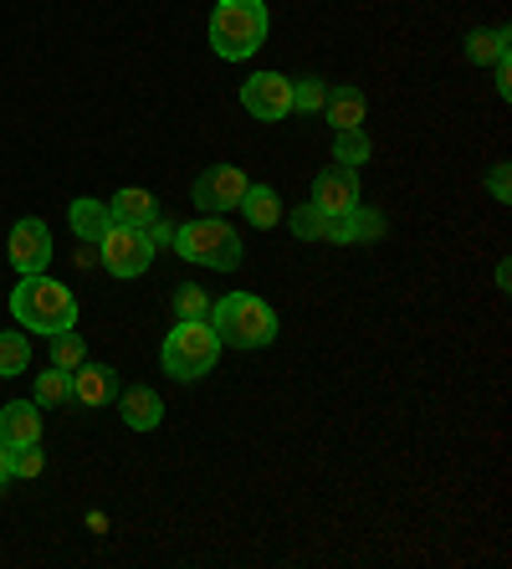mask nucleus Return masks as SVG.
I'll return each mask as SVG.
<instances>
[{"label":"nucleus","instance_id":"nucleus-18","mask_svg":"<svg viewBox=\"0 0 512 569\" xmlns=\"http://www.w3.org/2000/svg\"><path fill=\"white\" fill-rule=\"evenodd\" d=\"M31 400H37L41 411H52V406H67L72 400V370H41L37 385H31Z\"/></svg>","mask_w":512,"mask_h":569},{"label":"nucleus","instance_id":"nucleus-29","mask_svg":"<svg viewBox=\"0 0 512 569\" xmlns=\"http://www.w3.org/2000/svg\"><path fill=\"white\" fill-rule=\"evenodd\" d=\"M380 231H384V221H380V216H364V211H359V206H354V241H364V237H380Z\"/></svg>","mask_w":512,"mask_h":569},{"label":"nucleus","instance_id":"nucleus-28","mask_svg":"<svg viewBox=\"0 0 512 569\" xmlns=\"http://www.w3.org/2000/svg\"><path fill=\"white\" fill-rule=\"evenodd\" d=\"M139 231H144V241H149V247H170V241H174V226L164 221V216H154V221H149V226H139Z\"/></svg>","mask_w":512,"mask_h":569},{"label":"nucleus","instance_id":"nucleus-11","mask_svg":"<svg viewBox=\"0 0 512 569\" xmlns=\"http://www.w3.org/2000/svg\"><path fill=\"white\" fill-rule=\"evenodd\" d=\"M72 400L92 406V411H98V406H113V400H119V375L108 370V365H88V359H82L78 370H72Z\"/></svg>","mask_w":512,"mask_h":569},{"label":"nucleus","instance_id":"nucleus-9","mask_svg":"<svg viewBox=\"0 0 512 569\" xmlns=\"http://www.w3.org/2000/svg\"><path fill=\"white\" fill-rule=\"evenodd\" d=\"M247 170L241 164H211V170L195 180V206L200 211H211V216H221V211H237L241 206V196H247Z\"/></svg>","mask_w":512,"mask_h":569},{"label":"nucleus","instance_id":"nucleus-30","mask_svg":"<svg viewBox=\"0 0 512 569\" xmlns=\"http://www.w3.org/2000/svg\"><path fill=\"white\" fill-rule=\"evenodd\" d=\"M492 67H498V93L508 98L512 93V67H508V57H502V62H492Z\"/></svg>","mask_w":512,"mask_h":569},{"label":"nucleus","instance_id":"nucleus-22","mask_svg":"<svg viewBox=\"0 0 512 569\" xmlns=\"http://www.w3.org/2000/svg\"><path fill=\"white\" fill-rule=\"evenodd\" d=\"M333 159H339L343 170L364 164L369 159V133L364 129H339V139H333Z\"/></svg>","mask_w":512,"mask_h":569},{"label":"nucleus","instance_id":"nucleus-5","mask_svg":"<svg viewBox=\"0 0 512 569\" xmlns=\"http://www.w3.org/2000/svg\"><path fill=\"white\" fill-rule=\"evenodd\" d=\"M170 247L184 257V262H200V267H211V272H237L241 267V237L221 221V216H200V221L174 226Z\"/></svg>","mask_w":512,"mask_h":569},{"label":"nucleus","instance_id":"nucleus-17","mask_svg":"<svg viewBox=\"0 0 512 569\" xmlns=\"http://www.w3.org/2000/svg\"><path fill=\"white\" fill-rule=\"evenodd\" d=\"M333 129H359L364 123V93L359 88H329V103H323Z\"/></svg>","mask_w":512,"mask_h":569},{"label":"nucleus","instance_id":"nucleus-6","mask_svg":"<svg viewBox=\"0 0 512 569\" xmlns=\"http://www.w3.org/2000/svg\"><path fill=\"white\" fill-rule=\"evenodd\" d=\"M98 247H103V267L113 272V278H144L149 257H154V247L144 241V231H139V226H119V221L108 226Z\"/></svg>","mask_w":512,"mask_h":569},{"label":"nucleus","instance_id":"nucleus-13","mask_svg":"<svg viewBox=\"0 0 512 569\" xmlns=\"http://www.w3.org/2000/svg\"><path fill=\"white\" fill-rule=\"evenodd\" d=\"M119 411H123L129 431H154V426L164 421V400H159L149 385H129V390H119Z\"/></svg>","mask_w":512,"mask_h":569},{"label":"nucleus","instance_id":"nucleus-7","mask_svg":"<svg viewBox=\"0 0 512 569\" xmlns=\"http://www.w3.org/2000/svg\"><path fill=\"white\" fill-rule=\"evenodd\" d=\"M241 108L262 123L288 119L292 113V78H282V72H257V78H247L241 82Z\"/></svg>","mask_w":512,"mask_h":569},{"label":"nucleus","instance_id":"nucleus-14","mask_svg":"<svg viewBox=\"0 0 512 569\" xmlns=\"http://www.w3.org/2000/svg\"><path fill=\"white\" fill-rule=\"evenodd\" d=\"M67 221H72V237H82L88 247H98V241H103V231L113 226V216H108V200L82 196V200H72V206H67Z\"/></svg>","mask_w":512,"mask_h":569},{"label":"nucleus","instance_id":"nucleus-21","mask_svg":"<svg viewBox=\"0 0 512 569\" xmlns=\"http://www.w3.org/2000/svg\"><path fill=\"white\" fill-rule=\"evenodd\" d=\"M82 359H88V345H82L78 329L52 333V365H57V370H78Z\"/></svg>","mask_w":512,"mask_h":569},{"label":"nucleus","instance_id":"nucleus-27","mask_svg":"<svg viewBox=\"0 0 512 569\" xmlns=\"http://www.w3.org/2000/svg\"><path fill=\"white\" fill-rule=\"evenodd\" d=\"M486 190H492V196L508 206V200H512V170H508V164H492V174H486Z\"/></svg>","mask_w":512,"mask_h":569},{"label":"nucleus","instance_id":"nucleus-8","mask_svg":"<svg viewBox=\"0 0 512 569\" xmlns=\"http://www.w3.org/2000/svg\"><path fill=\"white\" fill-rule=\"evenodd\" d=\"M6 257H11V267L21 272V278L47 272V262H52V231H47V221H37V216L16 221L11 241H6Z\"/></svg>","mask_w":512,"mask_h":569},{"label":"nucleus","instance_id":"nucleus-2","mask_svg":"<svg viewBox=\"0 0 512 569\" xmlns=\"http://www.w3.org/2000/svg\"><path fill=\"white\" fill-rule=\"evenodd\" d=\"M221 349L225 345H221V333L211 329V318H180L170 329V339H164V349H159V365L174 380H200V375L215 370Z\"/></svg>","mask_w":512,"mask_h":569},{"label":"nucleus","instance_id":"nucleus-31","mask_svg":"<svg viewBox=\"0 0 512 569\" xmlns=\"http://www.w3.org/2000/svg\"><path fill=\"white\" fill-rule=\"evenodd\" d=\"M11 451H16V447H6V441H0V488L11 482Z\"/></svg>","mask_w":512,"mask_h":569},{"label":"nucleus","instance_id":"nucleus-10","mask_svg":"<svg viewBox=\"0 0 512 569\" xmlns=\"http://www.w3.org/2000/svg\"><path fill=\"white\" fill-rule=\"evenodd\" d=\"M313 206L323 216H343L359 206V174L343 170V164H333V170H323L313 180Z\"/></svg>","mask_w":512,"mask_h":569},{"label":"nucleus","instance_id":"nucleus-15","mask_svg":"<svg viewBox=\"0 0 512 569\" xmlns=\"http://www.w3.org/2000/svg\"><path fill=\"white\" fill-rule=\"evenodd\" d=\"M108 216H113V221L119 226H149L159 216V200L149 196V190H119V196L108 200Z\"/></svg>","mask_w":512,"mask_h":569},{"label":"nucleus","instance_id":"nucleus-1","mask_svg":"<svg viewBox=\"0 0 512 569\" xmlns=\"http://www.w3.org/2000/svg\"><path fill=\"white\" fill-rule=\"evenodd\" d=\"M11 318L21 329L52 339L62 329H78V298H72L67 282L47 278V272H31V278H21L11 288Z\"/></svg>","mask_w":512,"mask_h":569},{"label":"nucleus","instance_id":"nucleus-24","mask_svg":"<svg viewBox=\"0 0 512 569\" xmlns=\"http://www.w3.org/2000/svg\"><path fill=\"white\" fill-rule=\"evenodd\" d=\"M323 221H329V216L318 211V206H298V211H292V231H298L302 241H323Z\"/></svg>","mask_w":512,"mask_h":569},{"label":"nucleus","instance_id":"nucleus-25","mask_svg":"<svg viewBox=\"0 0 512 569\" xmlns=\"http://www.w3.org/2000/svg\"><path fill=\"white\" fill-rule=\"evenodd\" d=\"M174 313L180 318H211V298L200 288H180L174 292Z\"/></svg>","mask_w":512,"mask_h":569},{"label":"nucleus","instance_id":"nucleus-23","mask_svg":"<svg viewBox=\"0 0 512 569\" xmlns=\"http://www.w3.org/2000/svg\"><path fill=\"white\" fill-rule=\"evenodd\" d=\"M329 103V82L318 78H292V113H318Z\"/></svg>","mask_w":512,"mask_h":569},{"label":"nucleus","instance_id":"nucleus-4","mask_svg":"<svg viewBox=\"0 0 512 569\" xmlns=\"http://www.w3.org/2000/svg\"><path fill=\"white\" fill-rule=\"evenodd\" d=\"M267 41V6L262 0H221L211 11V47L225 62H247Z\"/></svg>","mask_w":512,"mask_h":569},{"label":"nucleus","instance_id":"nucleus-20","mask_svg":"<svg viewBox=\"0 0 512 569\" xmlns=\"http://www.w3.org/2000/svg\"><path fill=\"white\" fill-rule=\"evenodd\" d=\"M466 57H472L476 67H492V62H502L508 57V31H472L466 37Z\"/></svg>","mask_w":512,"mask_h":569},{"label":"nucleus","instance_id":"nucleus-19","mask_svg":"<svg viewBox=\"0 0 512 569\" xmlns=\"http://www.w3.org/2000/svg\"><path fill=\"white\" fill-rule=\"evenodd\" d=\"M31 370V339L21 329H6L0 333V375H27Z\"/></svg>","mask_w":512,"mask_h":569},{"label":"nucleus","instance_id":"nucleus-16","mask_svg":"<svg viewBox=\"0 0 512 569\" xmlns=\"http://www.w3.org/2000/svg\"><path fill=\"white\" fill-rule=\"evenodd\" d=\"M241 216H247L257 231H272L277 221H282V200H277V190L272 186H247V196H241V206H237Z\"/></svg>","mask_w":512,"mask_h":569},{"label":"nucleus","instance_id":"nucleus-12","mask_svg":"<svg viewBox=\"0 0 512 569\" xmlns=\"http://www.w3.org/2000/svg\"><path fill=\"white\" fill-rule=\"evenodd\" d=\"M0 441H6V447H31V441H41L37 400H11V406L0 411Z\"/></svg>","mask_w":512,"mask_h":569},{"label":"nucleus","instance_id":"nucleus-3","mask_svg":"<svg viewBox=\"0 0 512 569\" xmlns=\"http://www.w3.org/2000/svg\"><path fill=\"white\" fill-rule=\"evenodd\" d=\"M211 329L231 349H267L277 339V313L257 292H231V298L211 303Z\"/></svg>","mask_w":512,"mask_h":569},{"label":"nucleus","instance_id":"nucleus-26","mask_svg":"<svg viewBox=\"0 0 512 569\" xmlns=\"http://www.w3.org/2000/svg\"><path fill=\"white\" fill-rule=\"evenodd\" d=\"M41 467H47V457L37 451V441H31V447H16V451H11V477H37Z\"/></svg>","mask_w":512,"mask_h":569}]
</instances>
